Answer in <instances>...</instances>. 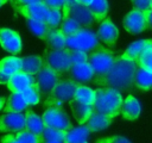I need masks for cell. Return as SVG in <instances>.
<instances>
[{
    "mask_svg": "<svg viewBox=\"0 0 152 143\" xmlns=\"http://www.w3.org/2000/svg\"><path fill=\"white\" fill-rule=\"evenodd\" d=\"M138 66L133 61H128L118 56L112 68L102 76L95 77L94 81L106 88H114L116 91H125L133 86L134 74Z\"/></svg>",
    "mask_w": 152,
    "mask_h": 143,
    "instance_id": "obj_1",
    "label": "cell"
},
{
    "mask_svg": "<svg viewBox=\"0 0 152 143\" xmlns=\"http://www.w3.org/2000/svg\"><path fill=\"white\" fill-rule=\"evenodd\" d=\"M95 92V100L93 104V112L110 117L114 119L120 114V110L124 102L122 95L114 88H97Z\"/></svg>",
    "mask_w": 152,
    "mask_h": 143,
    "instance_id": "obj_2",
    "label": "cell"
},
{
    "mask_svg": "<svg viewBox=\"0 0 152 143\" xmlns=\"http://www.w3.org/2000/svg\"><path fill=\"white\" fill-rule=\"evenodd\" d=\"M65 48L69 50L83 51L88 54L101 48V45L93 31L81 27L74 35L65 37Z\"/></svg>",
    "mask_w": 152,
    "mask_h": 143,
    "instance_id": "obj_3",
    "label": "cell"
},
{
    "mask_svg": "<svg viewBox=\"0 0 152 143\" xmlns=\"http://www.w3.org/2000/svg\"><path fill=\"white\" fill-rule=\"evenodd\" d=\"M77 86L78 83L74 82L70 79L59 80L50 92L49 98L44 101V105L46 107H62V104L64 101L69 102L71 99H74Z\"/></svg>",
    "mask_w": 152,
    "mask_h": 143,
    "instance_id": "obj_4",
    "label": "cell"
},
{
    "mask_svg": "<svg viewBox=\"0 0 152 143\" xmlns=\"http://www.w3.org/2000/svg\"><path fill=\"white\" fill-rule=\"evenodd\" d=\"M115 58L116 57L114 56L113 51L104 49L102 46L89 52L87 63L90 66V68L94 72V79L104 75L112 68Z\"/></svg>",
    "mask_w": 152,
    "mask_h": 143,
    "instance_id": "obj_5",
    "label": "cell"
},
{
    "mask_svg": "<svg viewBox=\"0 0 152 143\" xmlns=\"http://www.w3.org/2000/svg\"><path fill=\"white\" fill-rule=\"evenodd\" d=\"M42 122L45 128H51L59 131H69L72 124L62 107H46L42 114Z\"/></svg>",
    "mask_w": 152,
    "mask_h": 143,
    "instance_id": "obj_6",
    "label": "cell"
},
{
    "mask_svg": "<svg viewBox=\"0 0 152 143\" xmlns=\"http://www.w3.org/2000/svg\"><path fill=\"white\" fill-rule=\"evenodd\" d=\"M43 61L44 64H46L49 68L59 74L69 72L72 66L70 60V50L66 48L62 50H52L46 48L44 51Z\"/></svg>",
    "mask_w": 152,
    "mask_h": 143,
    "instance_id": "obj_7",
    "label": "cell"
},
{
    "mask_svg": "<svg viewBox=\"0 0 152 143\" xmlns=\"http://www.w3.org/2000/svg\"><path fill=\"white\" fill-rule=\"evenodd\" d=\"M62 74L52 70L46 64L43 66V68L34 75L36 85L40 92V95H49L52 88L57 85V82L61 80Z\"/></svg>",
    "mask_w": 152,
    "mask_h": 143,
    "instance_id": "obj_8",
    "label": "cell"
},
{
    "mask_svg": "<svg viewBox=\"0 0 152 143\" xmlns=\"http://www.w3.org/2000/svg\"><path fill=\"white\" fill-rule=\"evenodd\" d=\"M21 130H25V114L23 112H10L0 116V132L14 135Z\"/></svg>",
    "mask_w": 152,
    "mask_h": 143,
    "instance_id": "obj_9",
    "label": "cell"
},
{
    "mask_svg": "<svg viewBox=\"0 0 152 143\" xmlns=\"http://www.w3.org/2000/svg\"><path fill=\"white\" fill-rule=\"evenodd\" d=\"M0 45L12 55H18L21 51L20 35L8 27H0Z\"/></svg>",
    "mask_w": 152,
    "mask_h": 143,
    "instance_id": "obj_10",
    "label": "cell"
},
{
    "mask_svg": "<svg viewBox=\"0 0 152 143\" xmlns=\"http://www.w3.org/2000/svg\"><path fill=\"white\" fill-rule=\"evenodd\" d=\"M122 25L125 30L132 35H138L148 29L144 12H140L137 10H132L129 13L125 15L122 20Z\"/></svg>",
    "mask_w": 152,
    "mask_h": 143,
    "instance_id": "obj_11",
    "label": "cell"
},
{
    "mask_svg": "<svg viewBox=\"0 0 152 143\" xmlns=\"http://www.w3.org/2000/svg\"><path fill=\"white\" fill-rule=\"evenodd\" d=\"M14 10L25 17L27 20H37V21H45L46 14L49 12V8L43 2H36L30 5H23V6H15Z\"/></svg>",
    "mask_w": 152,
    "mask_h": 143,
    "instance_id": "obj_12",
    "label": "cell"
},
{
    "mask_svg": "<svg viewBox=\"0 0 152 143\" xmlns=\"http://www.w3.org/2000/svg\"><path fill=\"white\" fill-rule=\"evenodd\" d=\"M7 88L12 92V93H21L23 91H25L26 88L36 85V80L33 75L26 74L24 72H18L15 74H13L8 82L6 83Z\"/></svg>",
    "mask_w": 152,
    "mask_h": 143,
    "instance_id": "obj_13",
    "label": "cell"
},
{
    "mask_svg": "<svg viewBox=\"0 0 152 143\" xmlns=\"http://www.w3.org/2000/svg\"><path fill=\"white\" fill-rule=\"evenodd\" d=\"M96 37H97V39L106 43L107 45L114 46L116 43V39L119 37V30L112 23V20L109 18H106L103 21H101L97 33H96Z\"/></svg>",
    "mask_w": 152,
    "mask_h": 143,
    "instance_id": "obj_14",
    "label": "cell"
},
{
    "mask_svg": "<svg viewBox=\"0 0 152 143\" xmlns=\"http://www.w3.org/2000/svg\"><path fill=\"white\" fill-rule=\"evenodd\" d=\"M68 73H69L70 80H72L74 82L78 83V85H82V83L94 80V72L87 62L72 64Z\"/></svg>",
    "mask_w": 152,
    "mask_h": 143,
    "instance_id": "obj_15",
    "label": "cell"
},
{
    "mask_svg": "<svg viewBox=\"0 0 152 143\" xmlns=\"http://www.w3.org/2000/svg\"><path fill=\"white\" fill-rule=\"evenodd\" d=\"M69 17H71L83 29H87V27L91 26L93 23L95 21L91 12L89 11V8L84 7V6H80L77 4H75L74 6L70 7Z\"/></svg>",
    "mask_w": 152,
    "mask_h": 143,
    "instance_id": "obj_16",
    "label": "cell"
},
{
    "mask_svg": "<svg viewBox=\"0 0 152 143\" xmlns=\"http://www.w3.org/2000/svg\"><path fill=\"white\" fill-rule=\"evenodd\" d=\"M140 102L133 95H128L122 102L120 114L127 120H134L140 114Z\"/></svg>",
    "mask_w": 152,
    "mask_h": 143,
    "instance_id": "obj_17",
    "label": "cell"
},
{
    "mask_svg": "<svg viewBox=\"0 0 152 143\" xmlns=\"http://www.w3.org/2000/svg\"><path fill=\"white\" fill-rule=\"evenodd\" d=\"M69 105H70L71 112H72L74 118L76 119V122L80 125H84L86 122L88 120V118L90 117V114L93 113V106L78 102L75 99H71L69 101Z\"/></svg>",
    "mask_w": 152,
    "mask_h": 143,
    "instance_id": "obj_18",
    "label": "cell"
},
{
    "mask_svg": "<svg viewBox=\"0 0 152 143\" xmlns=\"http://www.w3.org/2000/svg\"><path fill=\"white\" fill-rule=\"evenodd\" d=\"M152 44V39H141V41H137L132 44H129V46L126 49V51L121 55L122 58L128 60V61H133L135 62L139 56L142 54L144 50H146L147 48H150Z\"/></svg>",
    "mask_w": 152,
    "mask_h": 143,
    "instance_id": "obj_19",
    "label": "cell"
},
{
    "mask_svg": "<svg viewBox=\"0 0 152 143\" xmlns=\"http://www.w3.org/2000/svg\"><path fill=\"white\" fill-rule=\"evenodd\" d=\"M112 120L113 119L110 117L93 112L90 114V117L88 118V120L86 122L84 126L89 130V132H97V131H101V130H104L106 128H108L109 124L112 123Z\"/></svg>",
    "mask_w": 152,
    "mask_h": 143,
    "instance_id": "obj_20",
    "label": "cell"
},
{
    "mask_svg": "<svg viewBox=\"0 0 152 143\" xmlns=\"http://www.w3.org/2000/svg\"><path fill=\"white\" fill-rule=\"evenodd\" d=\"M27 107H28V105L25 101V99H24L21 93H12L7 98L2 110H4L5 113H10V112L18 113V112L25 111Z\"/></svg>",
    "mask_w": 152,
    "mask_h": 143,
    "instance_id": "obj_21",
    "label": "cell"
},
{
    "mask_svg": "<svg viewBox=\"0 0 152 143\" xmlns=\"http://www.w3.org/2000/svg\"><path fill=\"white\" fill-rule=\"evenodd\" d=\"M21 60V72L30 74V75H36L44 66L43 57L39 55H31V56H25L20 57Z\"/></svg>",
    "mask_w": 152,
    "mask_h": 143,
    "instance_id": "obj_22",
    "label": "cell"
},
{
    "mask_svg": "<svg viewBox=\"0 0 152 143\" xmlns=\"http://www.w3.org/2000/svg\"><path fill=\"white\" fill-rule=\"evenodd\" d=\"M24 114H25V130L37 136H40L45 128L42 122V118L37 113H34L32 110H28V108H26V112Z\"/></svg>",
    "mask_w": 152,
    "mask_h": 143,
    "instance_id": "obj_23",
    "label": "cell"
},
{
    "mask_svg": "<svg viewBox=\"0 0 152 143\" xmlns=\"http://www.w3.org/2000/svg\"><path fill=\"white\" fill-rule=\"evenodd\" d=\"M44 41L46 42L48 49H52V50L65 49V36L61 32L59 29L49 30Z\"/></svg>",
    "mask_w": 152,
    "mask_h": 143,
    "instance_id": "obj_24",
    "label": "cell"
},
{
    "mask_svg": "<svg viewBox=\"0 0 152 143\" xmlns=\"http://www.w3.org/2000/svg\"><path fill=\"white\" fill-rule=\"evenodd\" d=\"M89 133H90L89 130L84 125H81L78 128H72L65 132L63 143H84L87 142Z\"/></svg>",
    "mask_w": 152,
    "mask_h": 143,
    "instance_id": "obj_25",
    "label": "cell"
},
{
    "mask_svg": "<svg viewBox=\"0 0 152 143\" xmlns=\"http://www.w3.org/2000/svg\"><path fill=\"white\" fill-rule=\"evenodd\" d=\"M21 70V60L17 56H8L0 61V72L12 76L13 74Z\"/></svg>",
    "mask_w": 152,
    "mask_h": 143,
    "instance_id": "obj_26",
    "label": "cell"
},
{
    "mask_svg": "<svg viewBox=\"0 0 152 143\" xmlns=\"http://www.w3.org/2000/svg\"><path fill=\"white\" fill-rule=\"evenodd\" d=\"M133 85L141 91H148L150 88H152V74L138 67L134 74Z\"/></svg>",
    "mask_w": 152,
    "mask_h": 143,
    "instance_id": "obj_27",
    "label": "cell"
},
{
    "mask_svg": "<svg viewBox=\"0 0 152 143\" xmlns=\"http://www.w3.org/2000/svg\"><path fill=\"white\" fill-rule=\"evenodd\" d=\"M88 8L93 14L94 20L101 23L107 18V12H108L107 0H93Z\"/></svg>",
    "mask_w": 152,
    "mask_h": 143,
    "instance_id": "obj_28",
    "label": "cell"
},
{
    "mask_svg": "<svg viewBox=\"0 0 152 143\" xmlns=\"http://www.w3.org/2000/svg\"><path fill=\"white\" fill-rule=\"evenodd\" d=\"M74 99L78 102L93 106L94 100H95V92H94V89H91L84 85H78L75 91Z\"/></svg>",
    "mask_w": 152,
    "mask_h": 143,
    "instance_id": "obj_29",
    "label": "cell"
},
{
    "mask_svg": "<svg viewBox=\"0 0 152 143\" xmlns=\"http://www.w3.org/2000/svg\"><path fill=\"white\" fill-rule=\"evenodd\" d=\"M25 101L27 102V105L30 106H34V105H38L39 101H40V92L37 87V85H33L28 88H26L25 91L21 92Z\"/></svg>",
    "mask_w": 152,
    "mask_h": 143,
    "instance_id": "obj_30",
    "label": "cell"
},
{
    "mask_svg": "<svg viewBox=\"0 0 152 143\" xmlns=\"http://www.w3.org/2000/svg\"><path fill=\"white\" fill-rule=\"evenodd\" d=\"M81 26L71 18V17H66V18H62V23L59 25V30L65 36L69 37L71 35H74L77 30H80Z\"/></svg>",
    "mask_w": 152,
    "mask_h": 143,
    "instance_id": "obj_31",
    "label": "cell"
},
{
    "mask_svg": "<svg viewBox=\"0 0 152 143\" xmlns=\"http://www.w3.org/2000/svg\"><path fill=\"white\" fill-rule=\"evenodd\" d=\"M27 26L28 29L31 30V32L37 36L38 38L40 39H45L46 35H48V31H49V27L46 26V24L44 21H37V20H27Z\"/></svg>",
    "mask_w": 152,
    "mask_h": 143,
    "instance_id": "obj_32",
    "label": "cell"
},
{
    "mask_svg": "<svg viewBox=\"0 0 152 143\" xmlns=\"http://www.w3.org/2000/svg\"><path fill=\"white\" fill-rule=\"evenodd\" d=\"M44 23L46 24L49 30L59 29V25L62 23V11H59V10H49Z\"/></svg>",
    "mask_w": 152,
    "mask_h": 143,
    "instance_id": "obj_33",
    "label": "cell"
},
{
    "mask_svg": "<svg viewBox=\"0 0 152 143\" xmlns=\"http://www.w3.org/2000/svg\"><path fill=\"white\" fill-rule=\"evenodd\" d=\"M135 63L139 68H142L146 72L152 73V46L144 50L139 58L135 61Z\"/></svg>",
    "mask_w": 152,
    "mask_h": 143,
    "instance_id": "obj_34",
    "label": "cell"
},
{
    "mask_svg": "<svg viewBox=\"0 0 152 143\" xmlns=\"http://www.w3.org/2000/svg\"><path fill=\"white\" fill-rule=\"evenodd\" d=\"M17 143H42L40 136H37L27 130H21L13 135Z\"/></svg>",
    "mask_w": 152,
    "mask_h": 143,
    "instance_id": "obj_35",
    "label": "cell"
},
{
    "mask_svg": "<svg viewBox=\"0 0 152 143\" xmlns=\"http://www.w3.org/2000/svg\"><path fill=\"white\" fill-rule=\"evenodd\" d=\"M66 131H59L55 130L51 128H44V131L40 135L42 141H57V142H63L65 137Z\"/></svg>",
    "mask_w": 152,
    "mask_h": 143,
    "instance_id": "obj_36",
    "label": "cell"
},
{
    "mask_svg": "<svg viewBox=\"0 0 152 143\" xmlns=\"http://www.w3.org/2000/svg\"><path fill=\"white\" fill-rule=\"evenodd\" d=\"M70 60L71 64H78V63H86L88 60V54L83 51H76L70 50Z\"/></svg>",
    "mask_w": 152,
    "mask_h": 143,
    "instance_id": "obj_37",
    "label": "cell"
},
{
    "mask_svg": "<svg viewBox=\"0 0 152 143\" xmlns=\"http://www.w3.org/2000/svg\"><path fill=\"white\" fill-rule=\"evenodd\" d=\"M129 1L133 5V10L140 12H146L151 7V0H129Z\"/></svg>",
    "mask_w": 152,
    "mask_h": 143,
    "instance_id": "obj_38",
    "label": "cell"
},
{
    "mask_svg": "<svg viewBox=\"0 0 152 143\" xmlns=\"http://www.w3.org/2000/svg\"><path fill=\"white\" fill-rule=\"evenodd\" d=\"M95 143H131V142L124 136H110V137L99 138L96 139Z\"/></svg>",
    "mask_w": 152,
    "mask_h": 143,
    "instance_id": "obj_39",
    "label": "cell"
},
{
    "mask_svg": "<svg viewBox=\"0 0 152 143\" xmlns=\"http://www.w3.org/2000/svg\"><path fill=\"white\" fill-rule=\"evenodd\" d=\"M43 4L49 10H59L62 11L64 6V0H43Z\"/></svg>",
    "mask_w": 152,
    "mask_h": 143,
    "instance_id": "obj_40",
    "label": "cell"
},
{
    "mask_svg": "<svg viewBox=\"0 0 152 143\" xmlns=\"http://www.w3.org/2000/svg\"><path fill=\"white\" fill-rule=\"evenodd\" d=\"M36 2H43V0H12L13 7L23 6V5H30V4H36Z\"/></svg>",
    "mask_w": 152,
    "mask_h": 143,
    "instance_id": "obj_41",
    "label": "cell"
},
{
    "mask_svg": "<svg viewBox=\"0 0 152 143\" xmlns=\"http://www.w3.org/2000/svg\"><path fill=\"white\" fill-rule=\"evenodd\" d=\"M0 143H17L13 133H7L0 138Z\"/></svg>",
    "mask_w": 152,
    "mask_h": 143,
    "instance_id": "obj_42",
    "label": "cell"
},
{
    "mask_svg": "<svg viewBox=\"0 0 152 143\" xmlns=\"http://www.w3.org/2000/svg\"><path fill=\"white\" fill-rule=\"evenodd\" d=\"M144 14H145V19H146L147 27H148V29H152V10L150 8L148 11L144 12Z\"/></svg>",
    "mask_w": 152,
    "mask_h": 143,
    "instance_id": "obj_43",
    "label": "cell"
},
{
    "mask_svg": "<svg viewBox=\"0 0 152 143\" xmlns=\"http://www.w3.org/2000/svg\"><path fill=\"white\" fill-rule=\"evenodd\" d=\"M93 0H75V4L80 5V6H84V7H89V5L91 4Z\"/></svg>",
    "mask_w": 152,
    "mask_h": 143,
    "instance_id": "obj_44",
    "label": "cell"
},
{
    "mask_svg": "<svg viewBox=\"0 0 152 143\" xmlns=\"http://www.w3.org/2000/svg\"><path fill=\"white\" fill-rule=\"evenodd\" d=\"M10 77L11 76H8V75H6V74H4V73L0 72V83H2V85L5 83L6 85L8 82V80H10Z\"/></svg>",
    "mask_w": 152,
    "mask_h": 143,
    "instance_id": "obj_45",
    "label": "cell"
},
{
    "mask_svg": "<svg viewBox=\"0 0 152 143\" xmlns=\"http://www.w3.org/2000/svg\"><path fill=\"white\" fill-rule=\"evenodd\" d=\"M5 102H6L5 98H1V97H0V111L4 108V106H5Z\"/></svg>",
    "mask_w": 152,
    "mask_h": 143,
    "instance_id": "obj_46",
    "label": "cell"
},
{
    "mask_svg": "<svg viewBox=\"0 0 152 143\" xmlns=\"http://www.w3.org/2000/svg\"><path fill=\"white\" fill-rule=\"evenodd\" d=\"M42 143H63V142H57V141H43Z\"/></svg>",
    "mask_w": 152,
    "mask_h": 143,
    "instance_id": "obj_47",
    "label": "cell"
},
{
    "mask_svg": "<svg viewBox=\"0 0 152 143\" xmlns=\"http://www.w3.org/2000/svg\"><path fill=\"white\" fill-rule=\"evenodd\" d=\"M7 1H8V0H0V7H1V6H4Z\"/></svg>",
    "mask_w": 152,
    "mask_h": 143,
    "instance_id": "obj_48",
    "label": "cell"
},
{
    "mask_svg": "<svg viewBox=\"0 0 152 143\" xmlns=\"http://www.w3.org/2000/svg\"><path fill=\"white\" fill-rule=\"evenodd\" d=\"M150 8H151V10H152V0H151V7H150Z\"/></svg>",
    "mask_w": 152,
    "mask_h": 143,
    "instance_id": "obj_49",
    "label": "cell"
},
{
    "mask_svg": "<svg viewBox=\"0 0 152 143\" xmlns=\"http://www.w3.org/2000/svg\"><path fill=\"white\" fill-rule=\"evenodd\" d=\"M151 46H152V44H151Z\"/></svg>",
    "mask_w": 152,
    "mask_h": 143,
    "instance_id": "obj_50",
    "label": "cell"
},
{
    "mask_svg": "<svg viewBox=\"0 0 152 143\" xmlns=\"http://www.w3.org/2000/svg\"><path fill=\"white\" fill-rule=\"evenodd\" d=\"M151 74H152V73H151Z\"/></svg>",
    "mask_w": 152,
    "mask_h": 143,
    "instance_id": "obj_51",
    "label": "cell"
}]
</instances>
